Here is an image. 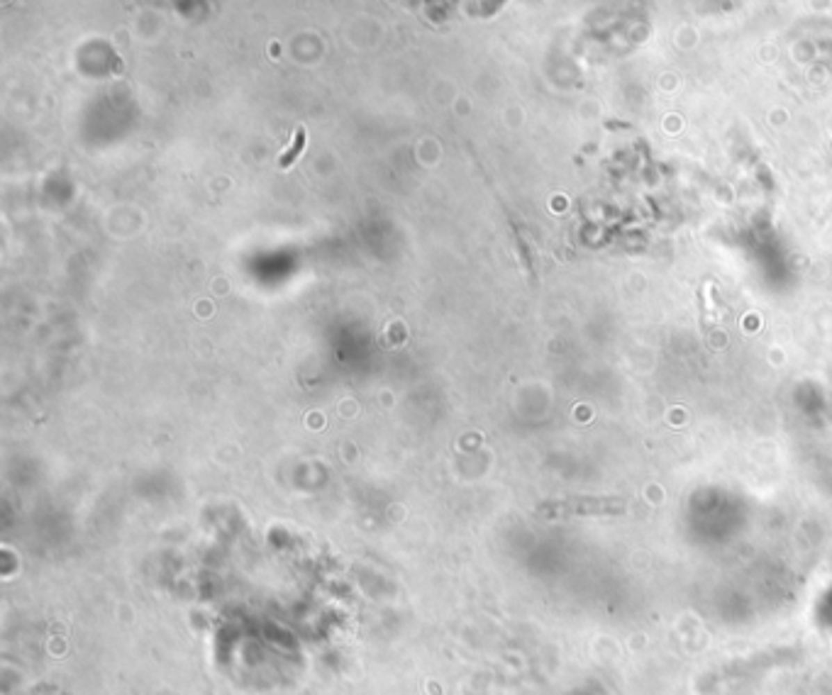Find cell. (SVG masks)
<instances>
[{"mask_svg":"<svg viewBox=\"0 0 832 695\" xmlns=\"http://www.w3.org/2000/svg\"><path fill=\"white\" fill-rule=\"evenodd\" d=\"M581 512V515H591V512H610V510H623V503L620 501H573V503H562V505H549L542 512Z\"/></svg>","mask_w":832,"mask_h":695,"instance_id":"1","label":"cell"},{"mask_svg":"<svg viewBox=\"0 0 832 695\" xmlns=\"http://www.w3.org/2000/svg\"><path fill=\"white\" fill-rule=\"evenodd\" d=\"M303 144H305V132H303V130H298V135H295V144L291 146V149L286 151L284 156H281V161H279V164H281V169H288V166L293 164V161H295V156H298V154H300V149H303Z\"/></svg>","mask_w":832,"mask_h":695,"instance_id":"2","label":"cell"}]
</instances>
